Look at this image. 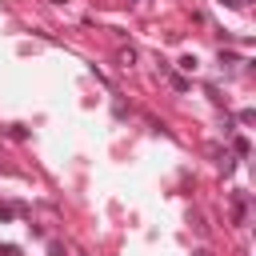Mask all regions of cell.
Here are the masks:
<instances>
[{
    "instance_id": "6",
    "label": "cell",
    "mask_w": 256,
    "mask_h": 256,
    "mask_svg": "<svg viewBox=\"0 0 256 256\" xmlns=\"http://www.w3.org/2000/svg\"><path fill=\"white\" fill-rule=\"evenodd\" d=\"M48 252H52V256H68V252L60 248V244H48Z\"/></svg>"
},
{
    "instance_id": "1",
    "label": "cell",
    "mask_w": 256,
    "mask_h": 256,
    "mask_svg": "<svg viewBox=\"0 0 256 256\" xmlns=\"http://www.w3.org/2000/svg\"><path fill=\"white\" fill-rule=\"evenodd\" d=\"M232 224L236 228L248 224V192H232Z\"/></svg>"
},
{
    "instance_id": "4",
    "label": "cell",
    "mask_w": 256,
    "mask_h": 256,
    "mask_svg": "<svg viewBox=\"0 0 256 256\" xmlns=\"http://www.w3.org/2000/svg\"><path fill=\"white\" fill-rule=\"evenodd\" d=\"M232 152H236V156H248V152H252V148H248V136H232Z\"/></svg>"
},
{
    "instance_id": "3",
    "label": "cell",
    "mask_w": 256,
    "mask_h": 256,
    "mask_svg": "<svg viewBox=\"0 0 256 256\" xmlns=\"http://www.w3.org/2000/svg\"><path fill=\"white\" fill-rule=\"evenodd\" d=\"M116 64H120V68H132V64H136V48H120V52H116Z\"/></svg>"
},
{
    "instance_id": "5",
    "label": "cell",
    "mask_w": 256,
    "mask_h": 256,
    "mask_svg": "<svg viewBox=\"0 0 256 256\" xmlns=\"http://www.w3.org/2000/svg\"><path fill=\"white\" fill-rule=\"evenodd\" d=\"M0 256H20V248H16V244H4V248H0Z\"/></svg>"
},
{
    "instance_id": "7",
    "label": "cell",
    "mask_w": 256,
    "mask_h": 256,
    "mask_svg": "<svg viewBox=\"0 0 256 256\" xmlns=\"http://www.w3.org/2000/svg\"><path fill=\"white\" fill-rule=\"evenodd\" d=\"M220 4H228V8H240V4H244V0H220Z\"/></svg>"
},
{
    "instance_id": "2",
    "label": "cell",
    "mask_w": 256,
    "mask_h": 256,
    "mask_svg": "<svg viewBox=\"0 0 256 256\" xmlns=\"http://www.w3.org/2000/svg\"><path fill=\"white\" fill-rule=\"evenodd\" d=\"M160 72H164V76H168V84H172V88H176V92H188V80H184V76H176V72H172V68H168V64H164V60H160Z\"/></svg>"
}]
</instances>
